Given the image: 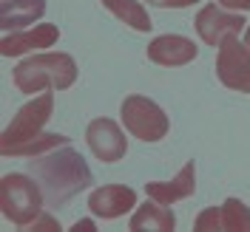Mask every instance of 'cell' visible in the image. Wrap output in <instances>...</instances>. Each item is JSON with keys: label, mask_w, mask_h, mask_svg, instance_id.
Here are the masks:
<instances>
[{"label": "cell", "mask_w": 250, "mask_h": 232, "mask_svg": "<svg viewBox=\"0 0 250 232\" xmlns=\"http://www.w3.org/2000/svg\"><path fill=\"white\" fill-rule=\"evenodd\" d=\"M54 88L43 91L37 99L26 102L15 113V119L6 125V130L0 133V153L3 156H37L43 150H54L68 144V136L60 133H46L43 127L51 119L54 110Z\"/></svg>", "instance_id": "1"}, {"label": "cell", "mask_w": 250, "mask_h": 232, "mask_svg": "<svg viewBox=\"0 0 250 232\" xmlns=\"http://www.w3.org/2000/svg\"><path fill=\"white\" fill-rule=\"evenodd\" d=\"M29 173H34V178L40 181L48 207H65L80 190H88L94 181L88 161L71 147L54 150L46 159H37Z\"/></svg>", "instance_id": "2"}, {"label": "cell", "mask_w": 250, "mask_h": 232, "mask_svg": "<svg viewBox=\"0 0 250 232\" xmlns=\"http://www.w3.org/2000/svg\"><path fill=\"white\" fill-rule=\"evenodd\" d=\"M15 85L23 93H37L57 88L65 91L77 79V62L71 54H31L29 60L15 65Z\"/></svg>", "instance_id": "3"}, {"label": "cell", "mask_w": 250, "mask_h": 232, "mask_svg": "<svg viewBox=\"0 0 250 232\" xmlns=\"http://www.w3.org/2000/svg\"><path fill=\"white\" fill-rule=\"evenodd\" d=\"M43 204H46V196H43L40 181H34V176L6 173L0 178V210H3V218H9L20 230H26L31 221L40 218Z\"/></svg>", "instance_id": "4"}, {"label": "cell", "mask_w": 250, "mask_h": 232, "mask_svg": "<svg viewBox=\"0 0 250 232\" xmlns=\"http://www.w3.org/2000/svg\"><path fill=\"white\" fill-rule=\"evenodd\" d=\"M123 125L125 130L131 133V136H137L140 142H159L165 139V133H168V116H165V110L156 105L154 99H148V96H142V93H131V96H125L123 108Z\"/></svg>", "instance_id": "5"}, {"label": "cell", "mask_w": 250, "mask_h": 232, "mask_svg": "<svg viewBox=\"0 0 250 232\" xmlns=\"http://www.w3.org/2000/svg\"><path fill=\"white\" fill-rule=\"evenodd\" d=\"M219 82L230 91L250 93V26L245 29V40L239 43V34L222 40L216 57Z\"/></svg>", "instance_id": "6"}, {"label": "cell", "mask_w": 250, "mask_h": 232, "mask_svg": "<svg viewBox=\"0 0 250 232\" xmlns=\"http://www.w3.org/2000/svg\"><path fill=\"white\" fill-rule=\"evenodd\" d=\"M242 29H248L245 15H230V12L219 9L216 3L202 6V12L196 15V31H199V37L208 46H222L225 37L239 34Z\"/></svg>", "instance_id": "7"}, {"label": "cell", "mask_w": 250, "mask_h": 232, "mask_svg": "<svg viewBox=\"0 0 250 232\" xmlns=\"http://www.w3.org/2000/svg\"><path fill=\"white\" fill-rule=\"evenodd\" d=\"M85 142L100 161H120L128 150L123 127L114 119H94L85 130Z\"/></svg>", "instance_id": "8"}, {"label": "cell", "mask_w": 250, "mask_h": 232, "mask_svg": "<svg viewBox=\"0 0 250 232\" xmlns=\"http://www.w3.org/2000/svg\"><path fill=\"white\" fill-rule=\"evenodd\" d=\"M60 40V29L54 23H40L29 31H6V37L0 40V54L3 57H23L37 48H48Z\"/></svg>", "instance_id": "9"}, {"label": "cell", "mask_w": 250, "mask_h": 232, "mask_svg": "<svg viewBox=\"0 0 250 232\" xmlns=\"http://www.w3.org/2000/svg\"><path fill=\"white\" fill-rule=\"evenodd\" d=\"M199 48L193 40L179 37V34H162L148 43V60L156 65H165V68H179L188 65L190 60H196Z\"/></svg>", "instance_id": "10"}, {"label": "cell", "mask_w": 250, "mask_h": 232, "mask_svg": "<svg viewBox=\"0 0 250 232\" xmlns=\"http://www.w3.org/2000/svg\"><path fill=\"white\" fill-rule=\"evenodd\" d=\"M134 207H137V193L125 184H105L88 196V210L97 218H105V221L125 215Z\"/></svg>", "instance_id": "11"}, {"label": "cell", "mask_w": 250, "mask_h": 232, "mask_svg": "<svg viewBox=\"0 0 250 232\" xmlns=\"http://www.w3.org/2000/svg\"><path fill=\"white\" fill-rule=\"evenodd\" d=\"M193 190H196V164L193 161H188L182 173H176V178H171V181H148L145 184V193L165 207H171L173 201H182V198H190Z\"/></svg>", "instance_id": "12"}, {"label": "cell", "mask_w": 250, "mask_h": 232, "mask_svg": "<svg viewBox=\"0 0 250 232\" xmlns=\"http://www.w3.org/2000/svg\"><path fill=\"white\" fill-rule=\"evenodd\" d=\"M46 12V0H0V29L20 31Z\"/></svg>", "instance_id": "13"}, {"label": "cell", "mask_w": 250, "mask_h": 232, "mask_svg": "<svg viewBox=\"0 0 250 232\" xmlns=\"http://www.w3.org/2000/svg\"><path fill=\"white\" fill-rule=\"evenodd\" d=\"M173 227H176V215L154 198L137 207V213L131 218V232H173Z\"/></svg>", "instance_id": "14"}, {"label": "cell", "mask_w": 250, "mask_h": 232, "mask_svg": "<svg viewBox=\"0 0 250 232\" xmlns=\"http://www.w3.org/2000/svg\"><path fill=\"white\" fill-rule=\"evenodd\" d=\"M100 3H103L117 20H123L125 26H131V29L151 31V26H154L151 17H148V12L142 9L137 0H100Z\"/></svg>", "instance_id": "15"}, {"label": "cell", "mask_w": 250, "mask_h": 232, "mask_svg": "<svg viewBox=\"0 0 250 232\" xmlns=\"http://www.w3.org/2000/svg\"><path fill=\"white\" fill-rule=\"evenodd\" d=\"M222 230L225 232H250V207L236 198L222 204Z\"/></svg>", "instance_id": "16"}, {"label": "cell", "mask_w": 250, "mask_h": 232, "mask_svg": "<svg viewBox=\"0 0 250 232\" xmlns=\"http://www.w3.org/2000/svg\"><path fill=\"white\" fill-rule=\"evenodd\" d=\"M193 230L196 232H219L222 230V207H208V210H202L199 213V218H196V224H193Z\"/></svg>", "instance_id": "17"}, {"label": "cell", "mask_w": 250, "mask_h": 232, "mask_svg": "<svg viewBox=\"0 0 250 232\" xmlns=\"http://www.w3.org/2000/svg\"><path fill=\"white\" fill-rule=\"evenodd\" d=\"M151 6H159V9H188V6H193V3H199V0H148Z\"/></svg>", "instance_id": "18"}, {"label": "cell", "mask_w": 250, "mask_h": 232, "mask_svg": "<svg viewBox=\"0 0 250 232\" xmlns=\"http://www.w3.org/2000/svg\"><path fill=\"white\" fill-rule=\"evenodd\" d=\"M225 9H233V12H250V0H219Z\"/></svg>", "instance_id": "19"}]
</instances>
